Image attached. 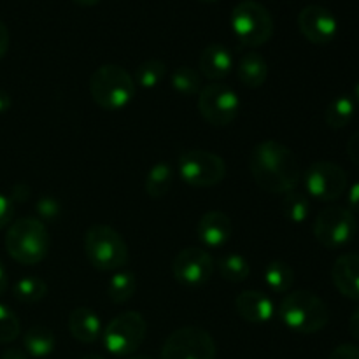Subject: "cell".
Masks as SVG:
<instances>
[{
    "mask_svg": "<svg viewBox=\"0 0 359 359\" xmlns=\"http://www.w3.org/2000/svg\"><path fill=\"white\" fill-rule=\"evenodd\" d=\"M249 172L256 184L273 195H286L300 184L302 170L293 151L277 140L256 144L249 154Z\"/></svg>",
    "mask_w": 359,
    "mask_h": 359,
    "instance_id": "cell-1",
    "label": "cell"
},
{
    "mask_svg": "<svg viewBox=\"0 0 359 359\" xmlns=\"http://www.w3.org/2000/svg\"><path fill=\"white\" fill-rule=\"evenodd\" d=\"M280 323L298 335H312L325 330L330 323L328 305L311 291H293L277 307Z\"/></svg>",
    "mask_w": 359,
    "mask_h": 359,
    "instance_id": "cell-2",
    "label": "cell"
},
{
    "mask_svg": "<svg viewBox=\"0 0 359 359\" xmlns=\"http://www.w3.org/2000/svg\"><path fill=\"white\" fill-rule=\"evenodd\" d=\"M137 84L126 69L116 63L100 65L90 77V95L95 104L109 112L128 107L135 97Z\"/></svg>",
    "mask_w": 359,
    "mask_h": 359,
    "instance_id": "cell-3",
    "label": "cell"
},
{
    "mask_svg": "<svg viewBox=\"0 0 359 359\" xmlns=\"http://www.w3.org/2000/svg\"><path fill=\"white\" fill-rule=\"evenodd\" d=\"M51 237L46 223L37 217L14 221L6 233V251L21 265H37L48 256Z\"/></svg>",
    "mask_w": 359,
    "mask_h": 359,
    "instance_id": "cell-4",
    "label": "cell"
},
{
    "mask_svg": "<svg viewBox=\"0 0 359 359\" xmlns=\"http://www.w3.org/2000/svg\"><path fill=\"white\" fill-rule=\"evenodd\" d=\"M88 262L102 272H118L128 263L130 252L121 233L109 224H93L83 238Z\"/></svg>",
    "mask_w": 359,
    "mask_h": 359,
    "instance_id": "cell-5",
    "label": "cell"
},
{
    "mask_svg": "<svg viewBox=\"0 0 359 359\" xmlns=\"http://www.w3.org/2000/svg\"><path fill=\"white\" fill-rule=\"evenodd\" d=\"M231 28L238 41L248 48L266 44L273 35V18L263 4L242 0L231 11Z\"/></svg>",
    "mask_w": 359,
    "mask_h": 359,
    "instance_id": "cell-6",
    "label": "cell"
},
{
    "mask_svg": "<svg viewBox=\"0 0 359 359\" xmlns=\"http://www.w3.org/2000/svg\"><path fill=\"white\" fill-rule=\"evenodd\" d=\"M179 177L193 188H212L226 177V163L212 151H184L177 160Z\"/></svg>",
    "mask_w": 359,
    "mask_h": 359,
    "instance_id": "cell-7",
    "label": "cell"
},
{
    "mask_svg": "<svg viewBox=\"0 0 359 359\" xmlns=\"http://www.w3.org/2000/svg\"><path fill=\"white\" fill-rule=\"evenodd\" d=\"M147 333V323L140 312L126 311L116 316L104 330V346L114 356H132Z\"/></svg>",
    "mask_w": 359,
    "mask_h": 359,
    "instance_id": "cell-8",
    "label": "cell"
},
{
    "mask_svg": "<svg viewBox=\"0 0 359 359\" xmlns=\"http://www.w3.org/2000/svg\"><path fill=\"white\" fill-rule=\"evenodd\" d=\"M358 231L354 212L340 205L323 209L314 221V237L323 248L340 249L349 244Z\"/></svg>",
    "mask_w": 359,
    "mask_h": 359,
    "instance_id": "cell-9",
    "label": "cell"
},
{
    "mask_svg": "<svg viewBox=\"0 0 359 359\" xmlns=\"http://www.w3.org/2000/svg\"><path fill=\"white\" fill-rule=\"evenodd\" d=\"M216 342L209 332L196 326H184L168 335L161 347L160 359H216Z\"/></svg>",
    "mask_w": 359,
    "mask_h": 359,
    "instance_id": "cell-10",
    "label": "cell"
},
{
    "mask_svg": "<svg viewBox=\"0 0 359 359\" xmlns=\"http://www.w3.org/2000/svg\"><path fill=\"white\" fill-rule=\"evenodd\" d=\"M198 111L212 126H228L237 119L241 100L237 91L223 83H212L198 93Z\"/></svg>",
    "mask_w": 359,
    "mask_h": 359,
    "instance_id": "cell-11",
    "label": "cell"
},
{
    "mask_svg": "<svg viewBox=\"0 0 359 359\" xmlns=\"http://www.w3.org/2000/svg\"><path fill=\"white\" fill-rule=\"evenodd\" d=\"M307 195L319 202H335L347 191L349 179L346 170L333 161H316L304 174Z\"/></svg>",
    "mask_w": 359,
    "mask_h": 359,
    "instance_id": "cell-12",
    "label": "cell"
},
{
    "mask_svg": "<svg viewBox=\"0 0 359 359\" xmlns=\"http://www.w3.org/2000/svg\"><path fill=\"white\" fill-rule=\"evenodd\" d=\"M212 256L202 248H186L179 252L172 263V273L182 286L198 287L209 283L214 273Z\"/></svg>",
    "mask_w": 359,
    "mask_h": 359,
    "instance_id": "cell-13",
    "label": "cell"
},
{
    "mask_svg": "<svg viewBox=\"0 0 359 359\" xmlns=\"http://www.w3.org/2000/svg\"><path fill=\"white\" fill-rule=\"evenodd\" d=\"M298 28L312 44H328L337 37L339 21L330 9L311 4L298 13Z\"/></svg>",
    "mask_w": 359,
    "mask_h": 359,
    "instance_id": "cell-14",
    "label": "cell"
},
{
    "mask_svg": "<svg viewBox=\"0 0 359 359\" xmlns=\"http://www.w3.org/2000/svg\"><path fill=\"white\" fill-rule=\"evenodd\" d=\"M233 235V223L230 216L221 210H209L196 224V237L205 248L219 249L230 242Z\"/></svg>",
    "mask_w": 359,
    "mask_h": 359,
    "instance_id": "cell-15",
    "label": "cell"
},
{
    "mask_svg": "<svg viewBox=\"0 0 359 359\" xmlns=\"http://www.w3.org/2000/svg\"><path fill=\"white\" fill-rule=\"evenodd\" d=\"M235 311L251 325H265L276 316V305L263 291L245 290L235 298Z\"/></svg>",
    "mask_w": 359,
    "mask_h": 359,
    "instance_id": "cell-16",
    "label": "cell"
},
{
    "mask_svg": "<svg viewBox=\"0 0 359 359\" xmlns=\"http://www.w3.org/2000/svg\"><path fill=\"white\" fill-rule=\"evenodd\" d=\"M332 280L340 294L349 300H359V255L346 252L335 259Z\"/></svg>",
    "mask_w": 359,
    "mask_h": 359,
    "instance_id": "cell-17",
    "label": "cell"
},
{
    "mask_svg": "<svg viewBox=\"0 0 359 359\" xmlns=\"http://www.w3.org/2000/svg\"><path fill=\"white\" fill-rule=\"evenodd\" d=\"M200 72L209 81H223L233 70V55L223 44H209L198 60Z\"/></svg>",
    "mask_w": 359,
    "mask_h": 359,
    "instance_id": "cell-18",
    "label": "cell"
},
{
    "mask_svg": "<svg viewBox=\"0 0 359 359\" xmlns=\"http://www.w3.org/2000/svg\"><path fill=\"white\" fill-rule=\"evenodd\" d=\"M69 332L77 342L93 344L102 335V321L91 309L76 307L69 316Z\"/></svg>",
    "mask_w": 359,
    "mask_h": 359,
    "instance_id": "cell-19",
    "label": "cell"
},
{
    "mask_svg": "<svg viewBox=\"0 0 359 359\" xmlns=\"http://www.w3.org/2000/svg\"><path fill=\"white\" fill-rule=\"evenodd\" d=\"M237 77L244 86L252 90L263 86L269 77V65L263 55L256 51L245 53L237 63Z\"/></svg>",
    "mask_w": 359,
    "mask_h": 359,
    "instance_id": "cell-20",
    "label": "cell"
},
{
    "mask_svg": "<svg viewBox=\"0 0 359 359\" xmlns=\"http://www.w3.org/2000/svg\"><path fill=\"white\" fill-rule=\"evenodd\" d=\"M56 339L55 333L46 326H32L23 337L25 353L30 358L44 359L55 351Z\"/></svg>",
    "mask_w": 359,
    "mask_h": 359,
    "instance_id": "cell-21",
    "label": "cell"
},
{
    "mask_svg": "<svg viewBox=\"0 0 359 359\" xmlns=\"http://www.w3.org/2000/svg\"><path fill=\"white\" fill-rule=\"evenodd\" d=\"M174 168L167 161H158L146 175V193L151 198H163L174 184Z\"/></svg>",
    "mask_w": 359,
    "mask_h": 359,
    "instance_id": "cell-22",
    "label": "cell"
},
{
    "mask_svg": "<svg viewBox=\"0 0 359 359\" xmlns=\"http://www.w3.org/2000/svg\"><path fill=\"white\" fill-rule=\"evenodd\" d=\"M137 291V277L128 270H118L107 284V297L112 304L121 305L132 300Z\"/></svg>",
    "mask_w": 359,
    "mask_h": 359,
    "instance_id": "cell-23",
    "label": "cell"
},
{
    "mask_svg": "<svg viewBox=\"0 0 359 359\" xmlns=\"http://www.w3.org/2000/svg\"><path fill=\"white\" fill-rule=\"evenodd\" d=\"M356 112V102L349 95H340L332 104L328 105L325 112V121L330 128L340 130L349 125Z\"/></svg>",
    "mask_w": 359,
    "mask_h": 359,
    "instance_id": "cell-24",
    "label": "cell"
},
{
    "mask_svg": "<svg viewBox=\"0 0 359 359\" xmlns=\"http://www.w3.org/2000/svg\"><path fill=\"white\" fill-rule=\"evenodd\" d=\"M294 283V270L286 262H270L265 269V284L272 293H287Z\"/></svg>",
    "mask_w": 359,
    "mask_h": 359,
    "instance_id": "cell-25",
    "label": "cell"
},
{
    "mask_svg": "<svg viewBox=\"0 0 359 359\" xmlns=\"http://www.w3.org/2000/svg\"><path fill=\"white\" fill-rule=\"evenodd\" d=\"M217 269H219L221 277L228 283H244L251 273V265H249L248 259L242 255H235V252L221 256L219 262H217Z\"/></svg>",
    "mask_w": 359,
    "mask_h": 359,
    "instance_id": "cell-26",
    "label": "cell"
},
{
    "mask_svg": "<svg viewBox=\"0 0 359 359\" xmlns=\"http://www.w3.org/2000/svg\"><path fill=\"white\" fill-rule=\"evenodd\" d=\"M280 209H283L284 217H286L290 223L300 224L304 223V221H307L309 212H311V202H309L307 195L293 189V191L286 193V195L283 196Z\"/></svg>",
    "mask_w": 359,
    "mask_h": 359,
    "instance_id": "cell-27",
    "label": "cell"
},
{
    "mask_svg": "<svg viewBox=\"0 0 359 359\" xmlns=\"http://www.w3.org/2000/svg\"><path fill=\"white\" fill-rule=\"evenodd\" d=\"M48 294V284L41 277H23L13 286V297L20 304H37Z\"/></svg>",
    "mask_w": 359,
    "mask_h": 359,
    "instance_id": "cell-28",
    "label": "cell"
},
{
    "mask_svg": "<svg viewBox=\"0 0 359 359\" xmlns=\"http://www.w3.org/2000/svg\"><path fill=\"white\" fill-rule=\"evenodd\" d=\"M170 84L175 93L184 95V97H195L202 91V77L191 67H179L172 72Z\"/></svg>",
    "mask_w": 359,
    "mask_h": 359,
    "instance_id": "cell-29",
    "label": "cell"
},
{
    "mask_svg": "<svg viewBox=\"0 0 359 359\" xmlns=\"http://www.w3.org/2000/svg\"><path fill=\"white\" fill-rule=\"evenodd\" d=\"M167 76V65L161 60L151 58L140 63L135 70V84L146 88V90H153L156 88L161 81Z\"/></svg>",
    "mask_w": 359,
    "mask_h": 359,
    "instance_id": "cell-30",
    "label": "cell"
},
{
    "mask_svg": "<svg viewBox=\"0 0 359 359\" xmlns=\"http://www.w3.org/2000/svg\"><path fill=\"white\" fill-rule=\"evenodd\" d=\"M21 325L14 311L0 304V344H9L20 337Z\"/></svg>",
    "mask_w": 359,
    "mask_h": 359,
    "instance_id": "cell-31",
    "label": "cell"
},
{
    "mask_svg": "<svg viewBox=\"0 0 359 359\" xmlns=\"http://www.w3.org/2000/svg\"><path fill=\"white\" fill-rule=\"evenodd\" d=\"M35 210H37L41 221H55L58 219L60 212H62V207H60L58 200L53 198V196H42L41 200L35 205Z\"/></svg>",
    "mask_w": 359,
    "mask_h": 359,
    "instance_id": "cell-32",
    "label": "cell"
},
{
    "mask_svg": "<svg viewBox=\"0 0 359 359\" xmlns=\"http://www.w3.org/2000/svg\"><path fill=\"white\" fill-rule=\"evenodd\" d=\"M14 216V203L9 196L0 193V230L9 226Z\"/></svg>",
    "mask_w": 359,
    "mask_h": 359,
    "instance_id": "cell-33",
    "label": "cell"
},
{
    "mask_svg": "<svg viewBox=\"0 0 359 359\" xmlns=\"http://www.w3.org/2000/svg\"><path fill=\"white\" fill-rule=\"evenodd\" d=\"M330 359H359V347L354 344H342L332 351Z\"/></svg>",
    "mask_w": 359,
    "mask_h": 359,
    "instance_id": "cell-34",
    "label": "cell"
},
{
    "mask_svg": "<svg viewBox=\"0 0 359 359\" xmlns=\"http://www.w3.org/2000/svg\"><path fill=\"white\" fill-rule=\"evenodd\" d=\"M347 156L359 167V130L351 135L349 142H347Z\"/></svg>",
    "mask_w": 359,
    "mask_h": 359,
    "instance_id": "cell-35",
    "label": "cell"
},
{
    "mask_svg": "<svg viewBox=\"0 0 359 359\" xmlns=\"http://www.w3.org/2000/svg\"><path fill=\"white\" fill-rule=\"evenodd\" d=\"M347 205L351 212H359V181L354 182L347 191Z\"/></svg>",
    "mask_w": 359,
    "mask_h": 359,
    "instance_id": "cell-36",
    "label": "cell"
},
{
    "mask_svg": "<svg viewBox=\"0 0 359 359\" xmlns=\"http://www.w3.org/2000/svg\"><path fill=\"white\" fill-rule=\"evenodd\" d=\"M9 42H11L9 28H7V25L0 20V60L6 56L7 49H9Z\"/></svg>",
    "mask_w": 359,
    "mask_h": 359,
    "instance_id": "cell-37",
    "label": "cell"
},
{
    "mask_svg": "<svg viewBox=\"0 0 359 359\" xmlns=\"http://www.w3.org/2000/svg\"><path fill=\"white\" fill-rule=\"evenodd\" d=\"M349 333L359 342V307L351 314L349 319Z\"/></svg>",
    "mask_w": 359,
    "mask_h": 359,
    "instance_id": "cell-38",
    "label": "cell"
},
{
    "mask_svg": "<svg viewBox=\"0 0 359 359\" xmlns=\"http://www.w3.org/2000/svg\"><path fill=\"white\" fill-rule=\"evenodd\" d=\"M2 359H30L23 349H18V347H11V349H6L2 354Z\"/></svg>",
    "mask_w": 359,
    "mask_h": 359,
    "instance_id": "cell-39",
    "label": "cell"
},
{
    "mask_svg": "<svg viewBox=\"0 0 359 359\" xmlns=\"http://www.w3.org/2000/svg\"><path fill=\"white\" fill-rule=\"evenodd\" d=\"M9 107H11V97L6 93V91L0 90V114L9 111Z\"/></svg>",
    "mask_w": 359,
    "mask_h": 359,
    "instance_id": "cell-40",
    "label": "cell"
},
{
    "mask_svg": "<svg viewBox=\"0 0 359 359\" xmlns=\"http://www.w3.org/2000/svg\"><path fill=\"white\" fill-rule=\"evenodd\" d=\"M7 284H9V280H7V272H6V269H4L2 262H0V297L6 293Z\"/></svg>",
    "mask_w": 359,
    "mask_h": 359,
    "instance_id": "cell-41",
    "label": "cell"
},
{
    "mask_svg": "<svg viewBox=\"0 0 359 359\" xmlns=\"http://www.w3.org/2000/svg\"><path fill=\"white\" fill-rule=\"evenodd\" d=\"M76 4H79V6H84V7H91V6H97L100 0H74Z\"/></svg>",
    "mask_w": 359,
    "mask_h": 359,
    "instance_id": "cell-42",
    "label": "cell"
},
{
    "mask_svg": "<svg viewBox=\"0 0 359 359\" xmlns=\"http://www.w3.org/2000/svg\"><path fill=\"white\" fill-rule=\"evenodd\" d=\"M354 102L359 105V83L356 84V88H354Z\"/></svg>",
    "mask_w": 359,
    "mask_h": 359,
    "instance_id": "cell-43",
    "label": "cell"
},
{
    "mask_svg": "<svg viewBox=\"0 0 359 359\" xmlns=\"http://www.w3.org/2000/svg\"><path fill=\"white\" fill-rule=\"evenodd\" d=\"M83 359H105V358H102V356H97V354H91V356H84Z\"/></svg>",
    "mask_w": 359,
    "mask_h": 359,
    "instance_id": "cell-44",
    "label": "cell"
},
{
    "mask_svg": "<svg viewBox=\"0 0 359 359\" xmlns=\"http://www.w3.org/2000/svg\"><path fill=\"white\" fill-rule=\"evenodd\" d=\"M126 359H153V358H149V356H128Z\"/></svg>",
    "mask_w": 359,
    "mask_h": 359,
    "instance_id": "cell-45",
    "label": "cell"
},
{
    "mask_svg": "<svg viewBox=\"0 0 359 359\" xmlns=\"http://www.w3.org/2000/svg\"><path fill=\"white\" fill-rule=\"evenodd\" d=\"M203 2H217V0H203Z\"/></svg>",
    "mask_w": 359,
    "mask_h": 359,
    "instance_id": "cell-46",
    "label": "cell"
}]
</instances>
